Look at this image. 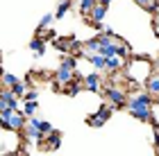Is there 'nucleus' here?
Here are the masks:
<instances>
[{"mask_svg":"<svg viewBox=\"0 0 159 156\" xmlns=\"http://www.w3.org/2000/svg\"><path fill=\"white\" fill-rule=\"evenodd\" d=\"M127 111L129 116L141 120V122H152V111H155V102H152V95L146 93V91H136L134 95H129L127 100Z\"/></svg>","mask_w":159,"mask_h":156,"instance_id":"1","label":"nucleus"},{"mask_svg":"<svg viewBox=\"0 0 159 156\" xmlns=\"http://www.w3.org/2000/svg\"><path fill=\"white\" fill-rule=\"evenodd\" d=\"M43 143H46V150H57V147L61 145V133H59V131H52V133H48Z\"/></svg>","mask_w":159,"mask_h":156,"instance_id":"10","label":"nucleus"},{"mask_svg":"<svg viewBox=\"0 0 159 156\" xmlns=\"http://www.w3.org/2000/svg\"><path fill=\"white\" fill-rule=\"evenodd\" d=\"M61 66H64V68H70V70H75V68H77V61H75V57H64V59H61Z\"/></svg>","mask_w":159,"mask_h":156,"instance_id":"22","label":"nucleus"},{"mask_svg":"<svg viewBox=\"0 0 159 156\" xmlns=\"http://www.w3.org/2000/svg\"><path fill=\"white\" fill-rule=\"evenodd\" d=\"M118 57H120V59H129V57H132V50H129V45H125V43H120L118 45Z\"/></svg>","mask_w":159,"mask_h":156,"instance_id":"21","label":"nucleus"},{"mask_svg":"<svg viewBox=\"0 0 159 156\" xmlns=\"http://www.w3.org/2000/svg\"><path fill=\"white\" fill-rule=\"evenodd\" d=\"M16 156H23V154H16Z\"/></svg>","mask_w":159,"mask_h":156,"instance_id":"30","label":"nucleus"},{"mask_svg":"<svg viewBox=\"0 0 159 156\" xmlns=\"http://www.w3.org/2000/svg\"><path fill=\"white\" fill-rule=\"evenodd\" d=\"M98 2H100V5H105V7H107V5H109V2H111V0H98Z\"/></svg>","mask_w":159,"mask_h":156,"instance_id":"28","label":"nucleus"},{"mask_svg":"<svg viewBox=\"0 0 159 156\" xmlns=\"http://www.w3.org/2000/svg\"><path fill=\"white\" fill-rule=\"evenodd\" d=\"M55 18H57L55 14H46V16L41 18V23H39V32H43V30H48V27L52 25V20H55Z\"/></svg>","mask_w":159,"mask_h":156,"instance_id":"19","label":"nucleus"},{"mask_svg":"<svg viewBox=\"0 0 159 156\" xmlns=\"http://www.w3.org/2000/svg\"><path fill=\"white\" fill-rule=\"evenodd\" d=\"M82 84H84V77L75 75V79L70 82V84H66V86H64V93H66L68 97H75V95L80 93V88H82Z\"/></svg>","mask_w":159,"mask_h":156,"instance_id":"7","label":"nucleus"},{"mask_svg":"<svg viewBox=\"0 0 159 156\" xmlns=\"http://www.w3.org/2000/svg\"><path fill=\"white\" fill-rule=\"evenodd\" d=\"M134 2H136V5H141L143 9H148V7H150V2H152V0H134Z\"/></svg>","mask_w":159,"mask_h":156,"instance_id":"26","label":"nucleus"},{"mask_svg":"<svg viewBox=\"0 0 159 156\" xmlns=\"http://www.w3.org/2000/svg\"><path fill=\"white\" fill-rule=\"evenodd\" d=\"M155 104H157V106H159V97H157V102H155Z\"/></svg>","mask_w":159,"mask_h":156,"instance_id":"29","label":"nucleus"},{"mask_svg":"<svg viewBox=\"0 0 159 156\" xmlns=\"http://www.w3.org/2000/svg\"><path fill=\"white\" fill-rule=\"evenodd\" d=\"M105 16H107V7H105V5H100V2L96 5V9L89 14V18H91V23H93V25H102Z\"/></svg>","mask_w":159,"mask_h":156,"instance_id":"8","label":"nucleus"},{"mask_svg":"<svg viewBox=\"0 0 159 156\" xmlns=\"http://www.w3.org/2000/svg\"><path fill=\"white\" fill-rule=\"evenodd\" d=\"M70 7H73V0H61V2L57 5V11H55V16H57V18H64V16L68 14V9H70Z\"/></svg>","mask_w":159,"mask_h":156,"instance_id":"14","label":"nucleus"},{"mask_svg":"<svg viewBox=\"0 0 159 156\" xmlns=\"http://www.w3.org/2000/svg\"><path fill=\"white\" fill-rule=\"evenodd\" d=\"M20 79L14 73H7V70H2V88H11L14 84H18Z\"/></svg>","mask_w":159,"mask_h":156,"instance_id":"15","label":"nucleus"},{"mask_svg":"<svg viewBox=\"0 0 159 156\" xmlns=\"http://www.w3.org/2000/svg\"><path fill=\"white\" fill-rule=\"evenodd\" d=\"M41 131L48 136V133H52L55 129H52V124H50V122H46V120H43V122H41Z\"/></svg>","mask_w":159,"mask_h":156,"instance_id":"25","label":"nucleus"},{"mask_svg":"<svg viewBox=\"0 0 159 156\" xmlns=\"http://www.w3.org/2000/svg\"><path fill=\"white\" fill-rule=\"evenodd\" d=\"M111 111H114V106H111V104H102V106L98 109V116H100V118H102L105 122H107V120L111 118Z\"/></svg>","mask_w":159,"mask_h":156,"instance_id":"18","label":"nucleus"},{"mask_svg":"<svg viewBox=\"0 0 159 156\" xmlns=\"http://www.w3.org/2000/svg\"><path fill=\"white\" fill-rule=\"evenodd\" d=\"M157 18H159V16H157Z\"/></svg>","mask_w":159,"mask_h":156,"instance_id":"31","label":"nucleus"},{"mask_svg":"<svg viewBox=\"0 0 159 156\" xmlns=\"http://www.w3.org/2000/svg\"><path fill=\"white\" fill-rule=\"evenodd\" d=\"M55 36H57L55 30H43V32H39V39L41 41H50V39H55Z\"/></svg>","mask_w":159,"mask_h":156,"instance_id":"24","label":"nucleus"},{"mask_svg":"<svg viewBox=\"0 0 159 156\" xmlns=\"http://www.w3.org/2000/svg\"><path fill=\"white\" fill-rule=\"evenodd\" d=\"M96 5H98V0H80V14H82V16H89V14L96 9Z\"/></svg>","mask_w":159,"mask_h":156,"instance_id":"13","label":"nucleus"},{"mask_svg":"<svg viewBox=\"0 0 159 156\" xmlns=\"http://www.w3.org/2000/svg\"><path fill=\"white\" fill-rule=\"evenodd\" d=\"M37 109H39V104H37V102H25V106L20 109V113H23V116L30 120V118H34V111H37Z\"/></svg>","mask_w":159,"mask_h":156,"instance_id":"16","label":"nucleus"},{"mask_svg":"<svg viewBox=\"0 0 159 156\" xmlns=\"http://www.w3.org/2000/svg\"><path fill=\"white\" fill-rule=\"evenodd\" d=\"M75 79V70H70V68H64V66H59V70L55 73V82H57V86H66V84H70Z\"/></svg>","mask_w":159,"mask_h":156,"instance_id":"4","label":"nucleus"},{"mask_svg":"<svg viewBox=\"0 0 159 156\" xmlns=\"http://www.w3.org/2000/svg\"><path fill=\"white\" fill-rule=\"evenodd\" d=\"M37 97H39V91H37V88H30V91L23 95V100H25V102H37Z\"/></svg>","mask_w":159,"mask_h":156,"instance_id":"23","label":"nucleus"},{"mask_svg":"<svg viewBox=\"0 0 159 156\" xmlns=\"http://www.w3.org/2000/svg\"><path fill=\"white\" fill-rule=\"evenodd\" d=\"M102 93H105V97L109 100V104L114 106V109H123V106L127 109V100H129V97H127V93L123 88H118V86H107Z\"/></svg>","mask_w":159,"mask_h":156,"instance_id":"2","label":"nucleus"},{"mask_svg":"<svg viewBox=\"0 0 159 156\" xmlns=\"http://www.w3.org/2000/svg\"><path fill=\"white\" fill-rule=\"evenodd\" d=\"M84 88L91 91V93H102V91H100V75L98 73H89L84 77Z\"/></svg>","mask_w":159,"mask_h":156,"instance_id":"5","label":"nucleus"},{"mask_svg":"<svg viewBox=\"0 0 159 156\" xmlns=\"http://www.w3.org/2000/svg\"><path fill=\"white\" fill-rule=\"evenodd\" d=\"M86 59L91 61V66L93 68H98V70H105V66H107V59L102 54H98V52H93V54H86Z\"/></svg>","mask_w":159,"mask_h":156,"instance_id":"12","label":"nucleus"},{"mask_svg":"<svg viewBox=\"0 0 159 156\" xmlns=\"http://www.w3.org/2000/svg\"><path fill=\"white\" fill-rule=\"evenodd\" d=\"M146 93H150L152 97H159V73H155V75L146 82Z\"/></svg>","mask_w":159,"mask_h":156,"instance_id":"9","label":"nucleus"},{"mask_svg":"<svg viewBox=\"0 0 159 156\" xmlns=\"http://www.w3.org/2000/svg\"><path fill=\"white\" fill-rule=\"evenodd\" d=\"M86 124H89V127H102V124H105V120L100 118L98 113H93V116L86 118Z\"/></svg>","mask_w":159,"mask_h":156,"instance_id":"20","label":"nucleus"},{"mask_svg":"<svg viewBox=\"0 0 159 156\" xmlns=\"http://www.w3.org/2000/svg\"><path fill=\"white\" fill-rule=\"evenodd\" d=\"M27 91H30V88H27L25 82H18V84H14V86H11V93L16 95V97H20V100H23V95L27 93Z\"/></svg>","mask_w":159,"mask_h":156,"instance_id":"17","label":"nucleus"},{"mask_svg":"<svg viewBox=\"0 0 159 156\" xmlns=\"http://www.w3.org/2000/svg\"><path fill=\"white\" fill-rule=\"evenodd\" d=\"M123 68H127V61H125V59H120L118 54H116V57H109V59H107L105 70H109V73H118V70H123Z\"/></svg>","mask_w":159,"mask_h":156,"instance_id":"6","label":"nucleus"},{"mask_svg":"<svg viewBox=\"0 0 159 156\" xmlns=\"http://www.w3.org/2000/svg\"><path fill=\"white\" fill-rule=\"evenodd\" d=\"M25 127H27V118H25L20 111H16V113H14V116L2 124V129H9V131H16V133H18V131H23Z\"/></svg>","mask_w":159,"mask_h":156,"instance_id":"3","label":"nucleus"},{"mask_svg":"<svg viewBox=\"0 0 159 156\" xmlns=\"http://www.w3.org/2000/svg\"><path fill=\"white\" fill-rule=\"evenodd\" d=\"M30 50L34 52V57H43V54H46V41H41L39 36H34L30 41Z\"/></svg>","mask_w":159,"mask_h":156,"instance_id":"11","label":"nucleus"},{"mask_svg":"<svg viewBox=\"0 0 159 156\" xmlns=\"http://www.w3.org/2000/svg\"><path fill=\"white\" fill-rule=\"evenodd\" d=\"M155 145H157V150H159V129L155 131Z\"/></svg>","mask_w":159,"mask_h":156,"instance_id":"27","label":"nucleus"}]
</instances>
